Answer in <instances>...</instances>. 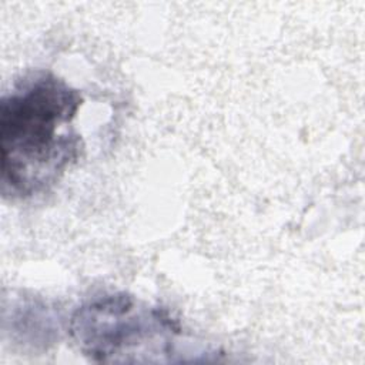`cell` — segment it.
Masks as SVG:
<instances>
[{"label":"cell","mask_w":365,"mask_h":365,"mask_svg":"<svg viewBox=\"0 0 365 365\" xmlns=\"http://www.w3.org/2000/svg\"><path fill=\"white\" fill-rule=\"evenodd\" d=\"M83 106L77 88L51 71L24 77L0 104V182L11 198L54 187L83 155L73 125Z\"/></svg>","instance_id":"6da1fadb"},{"label":"cell","mask_w":365,"mask_h":365,"mask_svg":"<svg viewBox=\"0 0 365 365\" xmlns=\"http://www.w3.org/2000/svg\"><path fill=\"white\" fill-rule=\"evenodd\" d=\"M67 328L77 348L96 362L174 361L182 334L165 308L127 292L83 302L73 311Z\"/></svg>","instance_id":"7a4b0ae2"}]
</instances>
